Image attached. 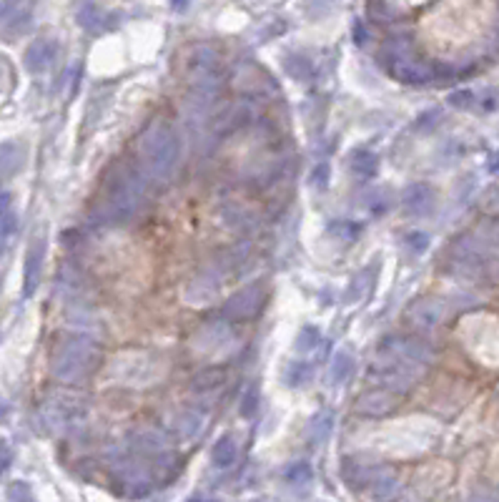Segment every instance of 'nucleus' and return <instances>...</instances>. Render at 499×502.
Returning <instances> with one entry per match:
<instances>
[{
  "mask_svg": "<svg viewBox=\"0 0 499 502\" xmlns=\"http://www.w3.org/2000/svg\"><path fill=\"white\" fill-rule=\"evenodd\" d=\"M13 232H16V216H13V211H11V214L0 216V256H3V251H6Z\"/></svg>",
  "mask_w": 499,
  "mask_h": 502,
  "instance_id": "18",
  "label": "nucleus"
},
{
  "mask_svg": "<svg viewBox=\"0 0 499 502\" xmlns=\"http://www.w3.org/2000/svg\"><path fill=\"white\" fill-rule=\"evenodd\" d=\"M329 432H331V417L329 414H319V420L311 427V440L319 445V442H324L329 437Z\"/></svg>",
  "mask_w": 499,
  "mask_h": 502,
  "instance_id": "21",
  "label": "nucleus"
},
{
  "mask_svg": "<svg viewBox=\"0 0 499 502\" xmlns=\"http://www.w3.org/2000/svg\"><path fill=\"white\" fill-rule=\"evenodd\" d=\"M329 232H331V236H336V239H349V241H357L359 239V234H362V227H359L357 221H334L329 227Z\"/></svg>",
  "mask_w": 499,
  "mask_h": 502,
  "instance_id": "16",
  "label": "nucleus"
},
{
  "mask_svg": "<svg viewBox=\"0 0 499 502\" xmlns=\"http://www.w3.org/2000/svg\"><path fill=\"white\" fill-rule=\"evenodd\" d=\"M349 171L357 178H374L379 173V156L369 149H354L349 154Z\"/></svg>",
  "mask_w": 499,
  "mask_h": 502,
  "instance_id": "9",
  "label": "nucleus"
},
{
  "mask_svg": "<svg viewBox=\"0 0 499 502\" xmlns=\"http://www.w3.org/2000/svg\"><path fill=\"white\" fill-rule=\"evenodd\" d=\"M286 382L289 384H306L309 382V367L304 362H291L289 370H286Z\"/></svg>",
  "mask_w": 499,
  "mask_h": 502,
  "instance_id": "19",
  "label": "nucleus"
},
{
  "mask_svg": "<svg viewBox=\"0 0 499 502\" xmlns=\"http://www.w3.org/2000/svg\"><path fill=\"white\" fill-rule=\"evenodd\" d=\"M11 204H13L11 193H8V191H0V216L11 214Z\"/></svg>",
  "mask_w": 499,
  "mask_h": 502,
  "instance_id": "25",
  "label": "nucleus"
},
{
  "mask_svg": "<svg viewBox=\"0 0 499 502\" xmlns=\"http://www.w3.org/2000/svg\"><path fill=\"white\" fill-rule=\"evenodd\" d=\"M211 460H214V464L219 469L234 467V464H236V460H239L236 440H234L231 435L219 437V440H216V445H214V450H211Z\"/></svg>",
  "mask_w": 499,
  "mask_h": 502,
  "instance_id": "11",
  "label": "nucleus"
},
{
  "mask_svg": "<svg viewBox=\"0 0 499 502\" xmlns=\"http://www.w3.org/2000/svg\"><path fill=\"white\" fill-rule=\"evenodd\" d=\"M258 404H261L258 387H248L246 394H243V402H241V414L243 417H253V414L258 412Z\"/></svg>",
  "mask_w": 499,
  "mask_h": 502,
  "instance_id": "20",
  "label": "nucleus"
},
{
  "mask_svg": "<svg viewBox=\"0 0 499 502\" xmlns=\"http://www.w3.org/2000/svg\"><path fill=\"white\" fill-rule=\"evenodd\" d=\"M401 404V394L394 392V389H374V392H367L357 399V412L364 414V417H386L391 414L396 407Z\"/></svg>",
  "mask_w": 499,
  "mask_h": 502,
  "instance_id": "6",
  "label": "nucleus"
},
{
  "mask_svg": "<svg viewBox=\"0 0 499 502\" xmlns=\"http://www.w3.org/2000/svg\"><path fill=\"white\" fill-rule=\"evenodd\" d=\"M263 307H266V287L261 282H253L248 287L239 289L234 297H229L221 314H224V319L231 321H248L256 319Z\"/></svg>",
  "mask_w": 499,
  "mask_h": 502,
  "instance_id": "4",
  "label": "nucleus"
},
{
  "mask_svg": "<svg viewBox=\"0 0 499 502\" xmlns=\"http://www.w3.org/2000/svg\"><path fill=\"white\" fill-rule=\"evenodd\" d=\"M284 477H286V482H289V485H294V487L309 485V482H311V477H314L311 464H309V462H294L291 467H286Z\"/></svg>",
  "mask_w": 499,
  "mask_h": 502,
  "instance_id": "13",
  "label": "nucleus"
},
{
  "mask_svg": "<svg viewBox=\"0 0 499 502\" xmlns=\"http://www.w3.org/2000/svg\"><path fill=\"white\" fill-rule=\"evenodd\" d=\"M351 372H354V357L349 352H339L334 357V365H331V380L339 384V382H346Z\"/></svg>",
  "mask_w": 499,
  "mask_h": 502,
  "instance_id": "14",
  "label": "nucleus"
},
{
  "mask_svg": "<svg viewBox=\"0 0 499 502\" xmlns=\"http://www.w3.org/2000/svg\"><path fill=\"white\" fill-rule=\"evenodd\" d=\"M401 206L409 216H429L437 206V193L429 183H412L401 196Z\"/></svg>",
  "mask_w": 499,
  "mask_h": 502,
  "instance_id": "7",
  "label": "nucleus"
},
{
  "mask_svg": "<svg viewBox=\"0 0 499 502\" xmlns=\"http://www.w3.org/2000/svg\"><path fill=\"white\" fill-rule=\"evenodd\" d=\"M25 164V151L16 141L0 144V178H13Z\"/></svg>",
  "mask_w": 499,
  "mask_h": 502,
  "instance_id": "10",
  "label": "nucleus"
},
{
  "mask_svg": "<svg viewBox=\"0 0 499 502\" xmlns=\"http://www.w3.org/2000/svg\"><path fill=\"white\" fill-rule=\"evenodd\" d=\"M409 314L417 321L419 326H434L444 319V304L437 302V299H419L409 307Z\"/></svg>",
  "mask_w": 499,
  "mask_h": 502,
  "instance_id": "8",
  "label": "nucleus"
},
{
  "mask_svg": "<svg viewBox=\"0 0 499 502\" xmlns=\"http://www.w3.org/2000/svg\"><path fill=\"white\" fill-rule=\"evenodd\" d=\"M103 365V352L88 337H66L58 342L50 359V375L63 384L88 382Z\"/></svg>",
  "mask_w": 499,
  "mask_h": 502,
  "instance_id": "3",
  "label": "nucleus"
},
{
  "mask_svg": "<svg viewBox=\"0 0 499 502\" xmlns=\"http://www.w3.org/2000/svg\"><path fill=\"white\" fill-rule=\"evenodd\" d=\"M319 347H321V334H319V329H314V326H304V331L297 339V352L311 354L314 349H319Z\"/></svg>",
  "mask_w": 499,
  "mask_h": 502,
  "instance_id": "15",
  "label": "nucleus"
},
{
  "mask_svg": "<svg viewBox=\"0 0 499 502\" xmlns=\"http://www.w3.org/2000/svg\"><path fill=\"white\" fill-rule=\"evenodd\" d=\"M449 103L457 105V108H469L474 103V93L472 91H457V93L449 96Z\"/></svg>",
  "mask_w": 499,
  "mask_h": 502,
  "instance_id": "23",
  "label": "nucleus"
},
{
  "mask_svg": "<svg viewBox=\"0 0 499 502\" xmlns=\"http://www.w3.org/2000/svg\"><path fill=\"white\" fill-rule=\"evenodd\" d=\"M11 450H8V445L6 442H0V472H6L8 469V464H11Z\"/></svg>",
  "mask_w": 499,
  "mask_h": 502,
  "instance_id": "24",
  "label": "nucleus"
},
{
  "mask_svg": "<svg viewBox=\"0 0 499 502\" xmlns=\"http://www.w3.org/2000/svg\"><path fill=\"white\" fill-rule=\"evenodd\" d=\"M6 497H8V502H35L30 485H28V482H21V480L8 485Z\"/></svg>",
  "mask_w": 499,
  "mask_h": 502,
  "instance_id": "17",
  "label": "nucleus"
},
{
  "mask_svg": "<svg viewBox=\"0 0 499 502\" xmlns=\"http://www.w3.org/2000/svg\"><path fill=\"white\" fill-rule=\"evenodd\" d=\"M469 502H497V497L494 495H477V497H472Z\"/></svg>",
  "mask_w": 499,
  "mask_h": 502,
  "instance_id": "26",
  "label": "nucleus"
},
{
  "mask_svg": "<svg viewBox=\"0 0 499 502\" xmlns=\"http://www.w3.org/2000/svg\"><path fill=\"white\" fill-rule=\"evenodd\" d=\"M404 246L409 249V251H414V254H422L424 249L429 246V236L424 232H412L404 236Z\"/></svg>",
  "mask_w": 499,
  "mask_h": 502,
  "instance_id": "22",
  "label": "nucleus"
},
{
  "mask_svg": "<svg viewBox=\"0 0 499 502\" xmlns=\"http://www.w3.org/2000/svg\"><path fill=\"white\" fill-rule=\"evenodd\" d=\"M43 261H45V234H38V236L30 241L25 254V264H23V297H33L35 289L40 284V276H43Z\"/></svg>",
  "mask_w": 499,
  "mask_h": 502,
  "instance_id": "5",
  "label": "nucleus"
},
{
  "mask_svg": "<svg viewBox=\"0 0 499 502\" xmlns=\"http://www.w3.org/2000/svg\"><path fill=\"white\" fill-rule=\"evenodd\" d=\"M6 414H8V404L3 402V399H0V422L6 420Z\"/></svg>",
  "mask_w": 499,
  "mask_h": 502,
  "instance_id": "27",
  "label": "nucleus"
},
{
  "mask_svg": "<svg viewBox=\"0 0 499 502\" xmlns=\"http://www.w3.org/2000/svg\"><path fill=\"white\" fill-rule=\"evenodd\" d=\"M138 149V169L143 176L154 181H166L176 171L181 159V138L166 118H154L143 128L136 141Z\"/></svg>",
  "mask_w": 499,
  "mask_h": 502,
  "instance_id": "2",
  "label": "nucleus"
},
{
  "mask_svg": "<svg viewBox=\"0 0 499 502\" xmlns=\"http://www.w3.org/2000/svg\"><path fill=\"white\" fill-rule=\"evenodd\" d=\"M146 199V178L141 169L128 161H115L108 166L101 181L98 199H96V219L108 227L128 224L143 209Z\"/></svg>",
  "mask_w": 499,
  "mask_h": 502,
  "instance_id": "1",
  "label": "nucleus"
},
{
  "mask_svg": "<svg viewBox=\"0 0 499 502\" xmlns=\"http://www.w3.org/2000/svg\"><path fill=\"white\" fill-rule=\"evenodd\" d=\"M224 382H226V372L221 370V367H211V370L193 377L191 387L196 392H211V389H219Z\"/></svg>",
  "mask_w": 499,
  "mask_h": 502,
  "instance_id": "12",
  "label": "nucleus"
}]
</instances>
